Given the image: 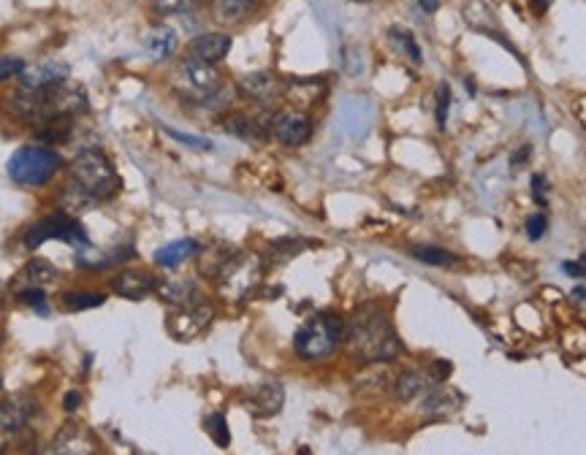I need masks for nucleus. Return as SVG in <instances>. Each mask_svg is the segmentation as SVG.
I'll use <instances>...</instances> for the list:
<instances>
[{
    "mask_svg": "<svg viewBox=\"0 0 586 455\" xmlns=\"http://www.w3.org/2000/svg\"><path fill=\"white\" fill-rule=\"evenodd\" d=\"M264 279V263L253 252H231L218 271V290L226 301H245Z\"/></svg>",
    "mask_w": 586,
    "mask_h": 455,
    "instance_id": "39448f33",
    "label": "nucleus"
},
{
    "mask_svg": "<svg viewBox=\"0 0 586 455\" xmlns=\"http://www.w3.org/2000/svg\"><path fill=\"white\" fill-rule=\"evenodd\" d=\"M25 71V60L22 57H0V82L14 79Z\"/></svg>",
    "mask_w": 586,
    "mask_h": 455,
    "instance_id": "f704fd0d",
    "label": "nucleus"
},
{
    "mask_svg": "<svg viewBox=\"0 0 586 455\" xmlns=\"http://www.w3.org/2000/svg\"><path fill=\"white\" fill-rule=\"evenodd\" d=\"M432 385H435V380L426 377L424 372H405L399 374L397 382H394V393H397L399 401H416L421 399Z\"/></svg>",
    "mask_w": 586,
    "mask_h": 455,
    "instance_id": "4be33fe9",
    "label": "nucleus"
},
{
    "mask_svg": "<svg viewBox=\"0 0 586 455\" xmlns=\"http://www.w3.org/2000/svg\"><path fill=\"white\" fill-rule=\"evenodd\" d=\"M166 133H169L171 139L182 141V144L190 149H204V152H207V149H212V144H209L207 139H199V136H185V133H177V130H166Z\"/></svg>",
    "mask_w": 586,
    "mask_h": 455,
    "instance_id": "4c0bfd02",
    "label": "nucleus"
},
{
    "mask_svg": "<svg viewBox=\"0 0 586 455\" xmlns=\"http://www.w3.org/2000/svg\"><path fill=\"white\" fill-rule=\"evenodd\" d=\"M19 304H25V307L36 309L38 315H47V296H44V288H38V285H30V288L19 290L17 293Z\"/></svg>",
    "mask_w": 586,
    "mask_h": 455,
    "instance_id": "2f4dec72",
    "label": "nucleus"
},
{
    "mask_svg": "<svg viewBox=\"0 0 586 455\" xmlns=\"http://www.w3.org/2000/svg\"><path fill=\"white\" fill-rule=\"evenodd\" d=\"M586 293H584V288H576L573 290V298H578V301H581V298H584Z\"/></svg>",
    "mask_w": 586,
    "mask_h": 455,
    "instance_id": "c03bdc74",
    "label": "nucleus"
},
{
    "mask_svg": "<svg viewBox=\"0 0 586 455\" xmlns=\"http://www.w3.org/2000/svg\"><path fill=\"white\" fill-rule=\"evenodd\" d=\"M71 133H74V117L71 114L36 122V139L44 141V144H63V141L71 139Z\"/></svg>",
    "mask_w": 586,
    "mask_h": 455,
    "instance_id": "5701e85b",
    "label": "nucleus"
},
{
    "mask_svg": "<svg viewBox=\"0 0 586 455\" xmlns=\"http://www.w3.org/2000/svg\"><path fill=\"white\" fill-rule=\"evenodd\" d=\"M109 288H112L117 296L128 298V301H142V298H147L150 293L158 290V279L152 277V274H147V271L125 269L112 279Z\"/></svg>",
    "mask_w": 586,
    "mask_h": 455,
    "instance_id": "2eb2a0df",
    "label": "nucleus"
},
{
    "mask_svg": "<svg viewBox=\"0 0 586 455\" xmlns=\"http://www.w3.org/2000/svg\"><path fill=\"white\" fill-rule=\"evenodd\" d=\"M356 3H369V0H356Z\"/></svg>",
    "mask_w": 586,
    "mask_h": 455,
    "instance_id": "49530a36",
    "label": "nucleus"
},
{
    "mask_svg": "<svg viewBox=\"0 0 586 455\" xmlns=\"http://www.w3.org/2000/svg\"><path fill=\"white\" fill-rule=\"evenodd\" d=\"M448 112H451V87H448V82H440L435 106V120L440 130H445V125H448Z\"/></svg>",
    "mask_w": 586,
    "mask_h": 455,
    "instance_id": "473e14b6",
    "label": "nucleus"
},
{
    "mask_svg": "<svg viewBox=\"0 0 586 455\" xmlns=\"http://www.w3.org/2000/svg\"><path fill=\"white\" fill-rule=\"evenodd\" d=\"M388 41H391V47L397 49L399 55L405 57V60H410L413 65L424 63V52H421L416 36H413L410 30L391 28L388 30Z\"/></svg>",
    "mask_w": 586,
    "mask_h": 455,
    "instance_id": "393cba45",
    "label": "nucleus"
},
{
    "mask_svg": "<svg viewBox=\"0 0 586 455\" xmlns=\"http://www.w3.org/2000/svg\"><path fill=\"white\" fill-rule=\"evenodd\" d=\"M22 274H25V279H28L30 285H38V288L57 282V269L49 263V260H41V258L30 260Z\"/></svg>",
    "mask_w": 586,
    "mask_h": 455,
    "instance_id": "cd10ccee",
    "label": "nucleus"
},
{
    "mask_svg": "<svg viewBox=\"0 0 586 455\" xmlns=\"http://www.w3.org/2000/svg\"><path fill=\"white\" fill-rule=\"evenodd\" d=\"M239 93L245 95V98H250V101H272V98H277V95L283 93V84H280V79L272 74H266V71H256V74H245L239 76Z\"/></svg>",
    "mask_w": 586,
    "mask_h": 455,
    "instance_id": "a211bd4d",
    "label": "nucleus"
},
{
    "mask_svg": "<svg viewBox=\"0 0 586 455\" xmlns=\"http://www.w3.org/2000/svg\"><path fill=\"white\" fill-rule=\"evenodd\" d=\"M212 317H215L212 307L204 304V301H196V304H190V307H180V312L171 317L166 328H169V334L174 336V339L190 342V339H196V336H201L207 331L209 323H212Z\"/></svg>",
    "mask_w": 586,
    "mask_h": 455,
    "instance_id": "1a4fd4ad",
    "label": "nucleus"
},
{
    "mask_svg": "<svg viewBox=\"0 0 586 455\" xmlns=\"http://www.w3.org/2000/svg\"><path fill=\"white\" fill-rule=\"evenodd\" d=\"M63 404H66V412H76V409H79V404H82V393H79V390H68L66 401H63Z\"/></svg>",
    "mask_w": 586,
    "mask_h": 455,
    "instance_id": "a19ab883",
    "label": "nucleus"
},
{
    "mask_svg": "<svg viewBox=\"0 0 586 455\" xmlns=\"http://www.w3.org/2000/svg\"><path fill=\"white\" fill-rule=\"evenodd\" d=\"M345 342L350 353L364 363H388L402 353V342L394 325L375 304L356 309V315L345 323Z\"/></svg>",
    "mask_w": 586,
    "mask_h": 455,
    "instance_id": "f257e3e1",
    "label": "nucleus"
},
{
    "mask_svg": "<svg viewBox=\"0 0 586 455\" xmlns=\"http://www.w3.org/2000/svg\"><path fill=\"white\" fill-rule=\"evenodd\" d=\"M60 152L49 147H22L9 160V177L22 187H41L60 171Z\"/></svg>",
    "mask_w": 586,
    "mask_h": 455,
    "instance_id": "423d86ee",
    "label": "nucleus"
},
{
    "mask_svg": "<svg viewBox=\"0 0 586 455\" xmlns=\"http://www.w3.org/2000/svg\"><path fill=\"white\" fill-rule=\"evenodd\" d=\"M68 177H71V185L79 187L95 201H109L123 187L117 168L101 149H85L82 155H76L74 163L68 166Z\"/></svg>",
    "mask_w": 586,
    "mask_h": 455,
    "instance_id": "7ed1b4c3",
    "label": "nucleus"
},
{
    "mask_svg": "<svg viewBox=\"0 0 586 455\" xmlns=\"http://www.w3.org/2000/svg\"><path fill=\"white\" fill-rule=\"evenodd\" d=\"M266 0H209V14L223 28L242 25L261 11Z\"/></svg>",
    "mask_w": 586,
    "mask_h": 455,
    "instance_id": "ddd939ff",
    "label": "nucleus"
},
{
    "mask_svg": "<svg viewBox=\"0 0 586 455\" xmlns=\"http://www.w3.org/2000/svg\"><path fill=\"white\" fill-rule=\"evenodd\" d=\"M106 301L104 293H93V290H68L63 293V307L68 312H82V309L101 307Z\"/></svg>",
    "mask_w": 586,
    "mask_h": 455,
    "instance_id": "a878e982",
    "label": "nucleus"
},
{
    "mask_svg": "<svg viewBox=\"0 0 586 455\" xmlns=\"http://www.w3.org/2000/svg\"><path fill=\"white\" fill-rule=\"evenodd\" d=\"M52 239L76 244V247H90L85 228H82V223H76V217H71V214H52V217H44L36 225H30L28 233H25V247L38 250L41 244L52 242Z\"/></svg>",
    "mask_w": 586,
    "mask_h": 455,
    "instance_id": "0eeeda50",
    "label": "nucleus"
},
{
    "mask_svg": "<svg viewBox=\"0 0 586 455\" xmlns=\"http://www.w3.org/2000/svg\"><path fill=\"white\" fill-rule=\"evenodd\" d=\"M158 293H161L169 304L174 307H190L199 301V293H196V285L190 279H169V282H158Z\"/></svg>",
    "mask_w": 586,
    "mask_h": 455,
    "instance_id": "b1692460",
    "label": "nucleus"
},
{
    "mask_svg": "<svg viewBox=\"0 0 586 455\" xmlns=\"http://www.w3.org/2000/svg\"><path fill=\"white\" fill-rule=\"evenodd\" d=\"M272 136L283 147H302L312 136V120L304 112H280L272 120Z\"/></svg>",
    "mask_w": 586,
    "mask_h": 455,
    "instance_id": "9b49d317",
    "label": "nucleus"
},
{
    "mask_svg": "<svg viewBox=\"0 0 586 455\" xmlns=\"http://www.w3.org/2000/svg\"><path fill=\"white\" fill-rule=\"evenodd\" d=\"M562 269L568 271L570 277H586V255H581L576 263H565Z\"/></svg>",
    "mask_w": 586,
    "mask_h": 455,
    "instance_id": "58836bf2",
    "label": "nucleus"
},
{
    "mask_svg": "<svg viewBox=\"0 0 586 455\" xmlns=\"http://www.w3.org/2000/svg\"><path fill=\"white\" fill-rule=\"evenodd\" d=\"M0 342H3V334H0Z\"/></svg>",
    "mask_w": 586,
    "mask_h": 455,
    "instance_id": "de8ad7c7",
    "label": "nucleus"
},
{
    "mask_svg": "<svg viewBox=\"0 0 586 455\" xmlns=\"http://www.w3.org/2000/svg\"><path fill=\"white\" fill-rule=\"evenodd\" d=\"M546 228H549V220H546V214H543V212L530 214V220H527V236H530L532 242H538V239H543V233H546Z\"/></svg>",
    "mask_w": 586,
    "mask_h": 455,
    "instance_id": "e433bc0d",
    "label": "nucleus"
},
{
    "mask_svg": "<svg viewBox=\"0 0 586 455\" xmlns=\"http://www.w3.org/2000/svg\"><path fill=\"white\" fill-rule=\"evenodd\" d=\"M345 342V323L337 315H315L312 320L296 331L293 350L302 361L318 363L337 353V347Z\"/></svg>",
    "mask_w": 586,
    "mask_h": 455,
    "instance_id": "20e7f679",
    "label": "nucleus"
},
{
    "mask_svg": "<svg viewBox=\"0 0 586 455\" xmlns=\"http://www.w3.org/2000/svg\"><path fill=\"white\" fill-rule=\"evenodd\" d=\"M180 79L188 84L196 95H215L223 87V76H220L218 65L204 63L199 57H182L180 63Z\"/></svg>",
    "mask_w": 586,
    "mask_h": 455,
    "instance_id": "9d476101",
    "label": "nucleus"
},
{
    "mask_svg": "<svg viewBox=\"0 0 586 455\" xmlns=\"http://www.w3.org/2000/svg\"><path fill=\"white\" fill-rule=\"evenodd\" d=\"M530 6L535 9V14H546V9L551 6V0H530Z\"/></svg>",
    "mask_w": 586,
    "mask_h": 455,
    "instance_id": "37998d69",
    "label": "nucleus"
},
{
    "mask_svg": "<svg viewBox=\"0 0 586 455\" xmlns=\"http://www.w3.org/2000/svg\"><path fill=\"white\" fill-rule=\"evenodd\" d=\"M71 68L66 63H57V60H49V63L38 65H25V71L19 74V87L25 90H38V87H52V84L66 82Z\"/></svg>",
    "mask_w": 586,
    "mask_h": 455,
    "instance_id": "dca6fc26",
    "label": "nucleus"
},
{
    "mask_svg": "<svg viewBox=\"0 0 586 455\" xmlns=\"http://www.w3.org/2000/svg\"><path fill=\"white\" fill-rule=\"evenodd\" d=\"M231 36L223 33V30H212V33H201L188 44V55L199 57L204 63H223L231 52Z\"/></svg>",
    "mask_w": 586,
    "mask_h": 455,
    "instance_id": "4468645a",
    "label": "nucleus"
},
{
    "mask_svg": "<svg viewBox=\"0 0 586 455\" xmlns=\"http://www.w3.org/2000/svg\"><path fill=\"white\" fill-rule=\"evenodd\" d=\"M95 447H98V442H95L93 434H90L87 428L71 423V426H66L60 434H57L52 447H49V453H68V455L85 453L87 455V453H95Z\"/></svg>",
    "mask_w": 586,
    "mask_h": 455,
    "instance_id": "f3484780",
    "label": "nucleus"
},
{
    "mask_svg": "<svg viewBox=\"0 0 586 455\" xmlns=\"http://www.w3.org/2000/svg\"><path fill=\"white\" fill-rule=\"evenodd\" d=\"M9 109L25 122H44L52 117H66V114H79L90 109L85 87L66 82L52 84V87H38V90H25L19 87L17 93L9 95Z\"/></svg>",
    "mask_w": 586,
    "mask_h": 455,
    "instance_id": "f03ea898",
    "label": "nucleus"
},
{
    "mask_svg": "<svg viewBox=\"0 0 586 455\" xmlns=\"http://www.w3.org/2000/svg\"><path fill=\"white\" fill-rule=\"evenodd\" d=\"M416 3L421 6V11H426V14H435L443 0H416Z\"/></svg>",
    "mask_w": 586,
    "mask_h": 455,
    "instance_id": "79ce46f5",
    "label": "nucleus"
},
{
    "mask_svg": "<svg viewBox=\"0 0 586 455\" xmlns=\"http://www.w3.org/2000/svg\"><path fill=\"white\" fill-rule=\"evenodd\" d=\"M3 296H6V288H3V282H0V304H3Z\"/></svg>",
    "mask_w": 586,
    "mask_h": 455,
    "instance_id": "a18cd8bd",
    "label": "nucleus"
},
{
    "mask_svg": "<svg viewBox=\"0 0 586 455\" xmlns=\"http://www.w3.org/2000/svg\"><path fill=\"white\" fill-rule=\"evenodd\" d=\"M532 201L538 206L549 204V179L543 177V174L532 177Z\"/></svg>",
    "mask_w": 586,
    "mask_h": 455,
    "instance_id": "c9c22d12",
    "label": "nucleus"
},
{
    "mask_svg": "<svg viewBox=\"0 0 586 455\" xmlns=\"http://www.w3.org/2000/svg\"><path fill=\"white\" fill-rule=\"evenodd\" d=\"M133 255H136V252H133V247H117V250H112L109 255H101L98 260L76 255V263H79V266L87 271H101V269H109V266H117V263H123V260H131Z\"/></svg>",
    "mask_w": 586,
    "mask_h": 455,
    "instance_id": "bb28decb",
    "label": "nucleus"
},
{
    "mask_svg": "<svg viewBox=\"0 0 586 455\" xmlns=\"http://www.w3.org/2000/svg\"><path fill=\"white\" fill-rule=\"evenodd\" d=\"M33 412H36V401L30 396H11L0 401V447L28 428Z\"/></svg>",
    "mask_w": 586,
    "mask_h": 455,
    "instance_id": "6e6552de",
    "label": "nucleus"
},
{
    "mask_svg": "<svg viewBox=\"0 0 586 455\" xmlns=\"http://www.w3.org/2000/svg\"><path fill=\"white\" fill-rule=\"evenodd\" d=\"M144 44H147V52H150L155 63H166V60H171V57L177 55V49H180V36H177V30L169 28V25H155V28H150L147 38H144Z\"/></svg>",
    "mask_w": 586,
    "mask_h": 455,
    "instance_id": "6ab92c4d",
    "label": "nucleus"
},
{
    "mask_svg": "<svg viewBox=\"0 0 586 455\" xmlns=\"http://www.w3.org/2000/svg\"><path fill=\"white\" fill-rule=\"evenodd\" d=\"M207 434L212 437V442H215L218 447L231 445V431H228L226 415H220V412H215V415H209V418H207Z\"/></svg>",
    "mask_w": 586,
    "mask_h": 455,
    "instance_id": "7c9ffc66",
    "label": "nucleus"
},
{
    "mask_svg": "<svg viewBox=\"0 0 586 455\" xmlns=\"http://www.w3.org/2000/svg\"><path fill=\"white\" fill-rule=\"evenodd\" d=\"M459 401L462 396L456 393V390L445 388V385H437V388H429L421 396V409H424L426 415H437V418H443L448 412H454L459 407Z\"/></svg>",
    "mask_w": 586,
    "mask_h": 455,
    "instance_id": "aec40b11",
    "label": "nucleus"
},
{
    "mask_svg": "<svg viewBox=\"0 0 586 455\" xmlns=\"http://www.w3.org/2000/svg\"><path fill=\"white\" fill-rule=\"evenodd\" d=\"M196 6H199V0H152V14L163 19L182 17V14H190Z\"/></svg>",
    "mask_w": 586,
    "mask_h": 455,
    "instance_id": "c85d7f7f",
    "label": "nucleus"
},
{
    "mask_svg": "<svg viewBox=\"0 0 586 455\" xmlns=\"http://www.w3.org/2000/svg\"><path fill=\"white\" fill-rule=\"evenodd\" d=\"M304 250L302 239H280V242L272 244V258L275 260H288L293 255H299Z\"/></svg>",
    "mask_w": 586,
    "mask_h": 455,
    "instance_id": "72a5a7b5",
    "label": "nucleus"
},
{
    "mask_svg": "<svg viewBox=\"0 0 586 455\" xmlns=\"http://www.w3.org/2000/svg\"><path fill=\"white\" fill-rule=\"evenodd\" d=\"M413 258L429 263V266H440V269H448L456 263V255H451L443 247H413Z\"/></svg>",
    "mask_w": 586,
    "mask_h": 455,
    "instance_id": "c756f323",
    "label": "nucleus"
},
{
    "mask_svg": "<svg viewBox=\"0 0 586 455\" xmlns=\"http://www.w3.org/2000/svg\"><path fill=\"white\" fill-rule=\"evenodd\" d=\"M285 404V390L280 382H261L256 388L245 393V407L256 415V418H272L277 415Z\"/></svg>",
    "mask_w": 586,
    "mask_h": 455,
    "instance_id": "f8f14e48",
    "label": "nucleus"
},
{
    "mask_svg": "<svg viewBox=\"0 0 586 455\" xmlns=\"http://www.w3.org/2000/svg\"><path fill=\"white\" fill-rule=\"evenodd\" d=\"M432 377H435V382H445L448 377H451V363L448 361H437L435 366H432Z\"/></svg>",
    "mask_w": 586,
    "mask_h": 455,
    "instance_id": "ea45409f",
    "label": "nucleus"
},
{
    "mask_svg": "<svg viewBox=\"0 0 586 455\" xmlns=\"http://www.w3.org/2000/svg\"><path fill=\"white\" fill-rule=\"evenodd\" d=\"M199 255V242L196 239H177V242L166 244L155 252V263L163 269H177L185 260L196 258Z\"/></svg>",
    "mask_w": 586,
    "mask_h": 455,
    "instance_id": "412c9836",
    "label": "nucleus"
}]
</instances>
